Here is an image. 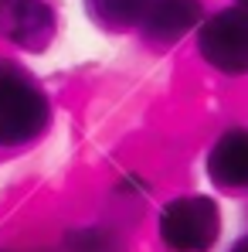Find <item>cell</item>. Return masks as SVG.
Here are the masks:
<instances>
[{
  "label": "cell",
  "instance_id": "6da1fadb",
  "mask_svg": "<svg viewBox=\"0 0 248 252\" xmlns=\"http://www.w3.org/2000/svg\"><path fill=\"white\" fill-rule=\"evenodd\" d=\"M48 123V102L21 72L0 68V143H24Z\"/></svg>",
  "mask_w": 248,
  "mask_h": 252
},
{
  "label": "cell",
  "instance_id": "7a4b0ae2",
  "mask_svg": "<svg viewBox=\"0 0 248 252\" xmlns=\"http://www.w3.org/2000/svg\"><path fill=\"white\" fill-rule=\"evenodd\" d=\"M221 232V218L211 198H177L160 215V239L177 252H204Z\"/></svg>",
  "mask_w": 248,
  "mask_h": 252
},
{
  "label": "cell",
  "instance_id": "3957f363",
  "mask_svg": "<svg viewBox=\"0 0 248 252\" xmlns=\"http://www.w3.org/2000/svg\"><path fill=\"white\" fill-rule=\"evenodd\" d=\"M201 51L221 72H248V10H221L201 28Z\"/></svg>",
  "mask_w": 248,
  "mask_h": 252
},
{
  "label": "cell",
  "instance_id": "277c9868",
  "mask_svg": "<svg viewBox=\"0 0 248 252\" xmlns=\"http://www.w3.org/2000/svg\"><path fill=\"white\" fill-rule=\"evenodd\" d=\"M0 31L24 48H44L55 31V17L41 0H3L0 3Z\"/></svg>",
  "mask_w": 248,
  "mask_h": 252
},
{
  "label": "cell",
  "instance_id": "5b68a950",
  "mask_svg": "<svg viewBox=\"0 0 248 252\" xmlns=\"http://www.w3.org/2000/svg\"><path fill=\"white\" fill-rule=\"evenodd\" d=\"M207 174L221 188H248V129H231L214 143Z\"/></svg>",
  "mask_w": 248,
  "mask_h": 252
},
{
  "label": "cell",
  "instance_id": "8992f818",
  "mask_svg": "<svg viewBox=\"0 0 248 252\" xmlns=\"http://www.w3.org/2000/svg\"><path fill=\"white\" fill-rule=\"evenodd\" d=\"M197 14H201L197 0H150V7H146V14H143L139 24L146 28L150 38L173 41V38H180L184 31L194 28Z\"/></svg>",
  "mask_w": 248,
  "mask_h": 252
},
{
  "label": "cell",
  "instance_id": "52a82bcc",
  "mask_svg": "<svg viewBox=\"0 0 248 252\" xmlns=\"http://www.w3.org/2000/svg\"><path fill=\"white\" fill-rule=\"evenodd\" d=\"M88 7L109 28H133L143 21L150 0H88Z\"/></svg>",
  "mask_w": 248,
  "mask_h": 252
},
{
  "label": "cell",
  "instance_id": "ba28073f",
  "mask_svg": "<svg viewBox=\"0 0 248 252\" xmlns=\"http://www.w3.org/2000/svg\"><path fill=\"white\" fill-rule=\"evenodd\" d=\"M231 252H248V239H245V242H238V246H235Z\"/></svg>",
  "mask_w": 248,
  "mask_h": 252
},
{
  "label": "cell",
  "instance_id": "9c48e42d",
  "mask_svg": "<svg viewBox=\"0 0 248 252\" xmlns=\"http://www.w3.org/2000/svg\"><path fill=\"white\" fill-rule=\"evenodd\" d=\"M242 3H245V7H248V0H242Z\"/></svg>",
  "mask_w": 248,
  "mask_h": 252
}]
</instances>
